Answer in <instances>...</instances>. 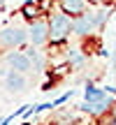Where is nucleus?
Here are the masks:
<instances>
[{"label":"nucleus","instance_id":"423d86ee","mask_svg":"<svg viewBox=\"0 0 116 125\" xmlns=\"http://www.w3.org/2000/svg\"><path fill=\"white\" fill-rule=\"evenodd\" d=\"M2 86H5L7 93H26L28 86H30V79H28V74H23V72L9 70L7 76L2 79Z\"/></svg>","mask_w":116,"mask_h":125},{"label":"nucleus","instance_id":"7ed1b4c3","mask_svg":"<svg viewBox=\"0 0 116 125\" xmlns=\"http://www.w3.org/2000/svg\"><path fill=\"white\" fill-rule=\"evenodd\" d=\"M21 19H9L5 26H0V49L12 51V49H23L28 44V26H23Z\"/></svg>","mask_w":116,"mask_h":125},{"label":"nucleus","instance_id":"20e7f679","mask_svg":"<svg viewBox=\"0 0 116 125\" xmlns=\"http://www.w3.org/2000/svg\"><path fill=\"white\" fill-rule=\"evenodd\" d=\"M28 44L37 46V49L49 44V21H46V16L28 21Z\"/></svg>","mask_w":116,"mask_h":125},{"label":"nucleus","instance_id":"f8f14e48","mask_svg":"<svg viewBox=\"0 0 116 125\" xmlns=\"http://www.w3.org/2000/svg\"><path fill=\"white\" fill-rule=\"evenodd\" d=\"M91 5H114L116 0H88Z\"/></svg>","mask_w":116,"mask_h":125},{"label":"nucleus","instance_id":"f03ea898","mask_svg":"<svg viewBox=\"0 0 116 125\" xmlns=\"http://www.w3.org/2000/svg\"><path fill=\"white\" fill-rule=\"evenodd\" d=\"M46 21H49V44H65L67 37L72 35V16L58 7L56 0L46 12Z\"/></svg>","mask_w":116,"mask_h":125},{"label":"nucleus","instance_id":"f257e3e1","mask_svg":"<svg viewBox=\"0 0 116 125\" xmlns=\"http://www.w3.org/2000/svg\"><path fill=\"white\" fill-rule=\"evenodd\" d=\"M107 19H109L107 5H91L84 14L72 19V35L74 37H91L104 28Z\"/></svg>","mask_w":116,"mask_h":125},{"label":"nucleus","instance_id":"1a4fd4ad","mask_svg":"<svg viewBox=\"0 0 116 125\" xmlns=\"http://www.w3.org/2000/svg\"><path fill=\"white\" fill-rule=\"evenodd\" d=\"M65 56H67V65L74 67V70L84 67L86 60H88V56H86L84 51L79 49V46H67V49H65Z\"/></svg>","mask_w":116,"mask_h":125},{"label":"nucleus","instance_id":"9b49d317","mask_svg":"<svg viewBox=\"0 0 116 125\" xmlns=\"http://www.w3.org/2000/svg\"><path fill=\"white\" fill-rule=\"evenodd\" d=\"M72 95H74V90H67V93H65V95H60V97H56V100H54V102H51V104H54V109H58V107H60V104H65V102H67V100H70V97H72Z\"/></svg>","mask_w":116,"mask_h":125},{"label":"nucleus","instance_id":"6e6552de","mask_svg":"<svg viewBox=\"0 0 116 125\" xmlns=\"http://www.w3.org/2000/svg\"><path fill=\"white\" fill-rule=\"evenodd\" d=\"M19 14L23 16V21H35V19L44 16V9H42V2L40 0H26L19 9Z\"/></svg>","mask_w":116,"mask_h":125},{"label":"nucleus","instance_id":"0eeeda50","mask_svg":"<svg viewBox=\"0 0 116 125\" xmlns=\"http://www.w3.org/2000/svg\"><path fill=\"white\" fill-rule=\"evenodd\" d=\"M56 2H58V7H60L65 14H70L72 19L79 16V14H84L86 9L91 7L88 0H56Z\"/></svg>","mask_w":116,"mask_h":125},{"label":"nucleus","instance_id":"ddd939ff","mask_svg":"<svg viewBox=\"0 0 116 125\" xmlns=\"http://www.w3.org/2000/svg\"><path fill=\"white\" fill-rule=\"evenodd\" d=\"M40 2H42V0H40Z\"/></svg>","mask_w":116,"mask_h":125},{"label":"nucleus","instance_id":"9d476101","mask_svg":"<svg viewBox=\"0 0 116 125\" xmlns=\"http://www.w3.org/2000/svg\"><path fill=\"white\" fill-rule=\"evenodd\" d=\"M104 88H98V86H93V83H86V88H84V100L86 102H93V100H100V97H104Z\"/></svg>","mask_w":116,"mask_h":125},{"label":"nucleus","instance_id":"39448f33","mask_svg":"<svg viewBox=\"0 0 116 125\" xmlns=\"http://www.w3.org/2000/svg\"><path fill=\"white\" fill-rule=\"evenodd\" d=\"M2 62L9 67V70L23 72V74H33V72H35V67H33L30 58L26 56V51H23V49H12V51H7V53L2 56Z\"/></svg>","mask_w":116,"mask_h":125}]
</instances>
